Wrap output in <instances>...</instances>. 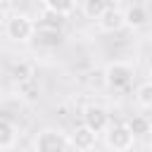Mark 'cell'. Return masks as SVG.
I'll use <instances>...</instances> for the list:
<instances>
[{
	"instance_id": "9c48e42d",
	"label": "cell",
	"mask_w": 152,
	"mask_h": 152,
	"mask_svg": "<svg viewBox=\"0 0 152 152\" xmlns=\"http://www.w3.org/2000/svg\"><path fill=\"white\" fill-rule=\"evenodd\" d=\"M40 10L45 12V14H50V17H57V19H66L74 10H76V2H71V0H43L40 2Z\"/></svg>"
},
{
	"instance_id": "7a4b0ae2",
	"label": "cell",
	"mask_w": 152,
	"mask_h": 152,
	"mask_svg": "<svg viewBox=\"0 0 152 152\" xmlns=\"http://www.w3.org/2000/svg\"><path fill=\"white\" fill-rule=\"evenodd\" d=\"M104 86L109 90H126L131 83H133V76H135V69L133 64L128 62H121V59H114L104 66Z\"/></svg>"
},
{
	"instance_id": "277c9868",
	"label": "cell",
	"mask_w": 152,
	"mask_h": 152,
	"mask_svg": "<svg viewBox=\"0 0 152 152\" xmlns=\"http://www.w3.org/2000/svg\"><path fill=\"white\" fill-rule=\"evenodd\" d=\"M104 142H107V147L114 150V152H128V150L133 147V142H135V135L128 131L126 124H114V126L107 128Z\"/></svg>"
},
{
	"instance_id": "7c38bea8",
	"label": "cell",
	"mask_w": 152,
	"mask_h": 152,
	"mask_svg": "<svg viewBox=\"0 0 152 152\" xmlns=\"http://www.w3.org/2000/svg\"><path fill=\"white\" fill-rule=\"evenodd\" d=\"M14 142H17V126L10 119L0 116V152L2 150H12Z\"/></svg>"
},
{
	"instance_id": "9a60e30c",
	"label": "cell",
	"mask_w": 152,
	"mask_h": 152,
	"mask_svg": "<svg viewBox=\"0 0 152 152\" xmlns=\"http://www.w3.org/2000/svg\"><path fill=\"white\" fill-rule=\"evenodd\" d=\"M31 76H33V69H31L26 62H19V64H14V66H12V78H14V81L26 83Z\"/></svg>"
},
{
	"instance_id": "4fadbf2b",
	"label": "cell",
	"mask_w": 152,
	"mask_h": 152,
	"mask_svg": "<svg viewBox=\"0 0 152 152\" xmlns=\"http://www.w3.org/2000/svg\"><path fill=\"white\" fill-rule=\"evenodd\" d=\"M126 126H128V131H131L135 138H142V135H147V133L152 131V124H150V119H147L145 114H133V116H128Z\"/></svg>"
},
{
	"instance_id": "5bb4252c",
	"label": "cell",
	"mask_w": 152,
	"mask_h": 152,
	"mask_svg": "<svg viewBox=\"0 0 152 152\" xmlns=\"http://www.w3.org/2000/svg\"><path fill=\"white\" fill-rule=\"evenodd\" d=\"M135 102L142 109H152V81H145L135 88Z\"/></svg>"
},
{
	"instance_id": "8fae6325",
	"label": "cell",
	"mask_w": 152,
	"mask_h": 152,
	"mask_svg": "<svg viewBox=\"0 0 152 152\" xmlns=\"http://www.w3.org/2000/svg\"><path fill=\"white\" fill-rule=\"evenodd\" d=\"M78 10H81V14H83L86 19L100 21L102 14L109 10V2H107V0H83V2L78 5Z\"/></svg>"
},
{
	"instance_id": "5b68a950",
	"label": "cell",
	"mask_w": 152,
	"mask_h": 152,
	"mask_svg": "<svg viewBox=\"0 0 152 152\" xmlns=\"http://www.w3.org/2000/svg\"><path fill=\"white\" fill-rule=\"evenodd\" d=\"M69 145H71L76 152H90V150L97 145V133L90 131L86 124H78V126H74V131L69 133Z\"/></svg>"
},
{
	"instance_id": "6da1fadb",
	"label": "cell",
	"mask_w": 152,
	"mask_h": 152,
	"mask_svg": "<svg viewBox=\"0 0 152 152\" xmlns=\"http://www.w3.org/2000/svg\"><path fill=\"white\" fill-rule=\"evenodd\" d=\"M36 28H38V24L28 14L14 12V14H10V19L5 24V36L12 43H31L36 38Z\"/></svg>"
},
{
	"instance_id": "52a82bcc",
	"label": "cell",
	"mask_w": 152,
	"mask_h": 152,
	"mask_svg": "<svg viewBox=\"0 0 152 152\" xmlns=\"http://www.w3.org/2000/svg\"><path fill=\"white\" fill-rule=\"evenodd\" d=\"M97 26H100L102 33H116V31H121V28L126 26V21H124V10L109 5V10H107V12L102 14V19L97 21Z\"/></svg>"
},
{
	"instance_id": "ba28073f",
	"label": "cell",
	"mask_w": 152,
	"mask_h": 152,
	"mask_svg": "<svg viewBox=\"0 0 152 152\" xmlns=\"http://www.w3.org/2000/svg\"><path fill=\"white\" fill-rule=\"evenodd\" d=\"M147 19H150V14H147V7L145 5H128L126 10H124V21H126V26L128 28H142L145 24H147Z\"/></svg>"
},
{
	"instance_id": "2e32d148",
	"label": "cell",
	"mask_w": 152,
	"mask_h": 152,
	"mask_svg": "<svg viewBox=\"0 0 152 152\" xmlns=\"http://www.w3.org/2000/svg\"><path fill=\"white\" fill-rule=\"evenodd\" d=\"M7 19H10V14H7V7L0 2V26L5 28V24H7Z\"/></svg>"
},
{
	"instance_id": "e0dca14e",
	"label": "cell",
	"mask_w": 152,
	"mask_h": 152,
	"mask_svg": "<svg viewBox=\"0 0 152 152\" xmlns=\"http://www.w3.org/2000/svg\"><path fill=\"white\" fill-rule=\"evenodd\" d=\"M150 76H152V69H150ZM150 81H152V78H150Z\"/></svg>"
},
{
	"instance_id": "30bf717a",
	"label": "cell",
	"mask_w": 152,
	"mask_h": 152,
	"mask_svg": "<svg viewBox=\"0 0 152 152\" xmlns=\"http://www.w3.org/2000/svg\"><path fill=\"white\" fill-rule=\"evenodd\" d=\"M40 48H57L62 43V31L55 28V26H38L36 28V38H33Z\"/></svg>"
},
{
	"instance_id": "8992f818",
	"label": "cell",
	"mask_w": 152,
	"mask_h": 152,
	"mask_svg": "<svg viewBox=\"0 0 152 152\" xmlns=\"http://www.w3.org/2000/svg\"><path fill=\"white\" fill-rule=\"evenodd\" d=\"M83 124H86L90 131L102 133V131L109 128V114H107V109L100 107V104H88V107L83 109Z\"/></svg>"
},
{
	"instance_id": "3957f363",
	"label": "cell",
	"mask_w": 152,
	"mask_h": 152,
	"mask_svg": "<svg viewBox=\"0 0 152 152\" xmlns=\"http://www.w3.org/2000/svg\"><path fill=\"white\" fill-rule=\"evenodd\" d=\"M33 152H69V135L59 128H40L33 138Z\"/></svg>"
}]
</instances>
